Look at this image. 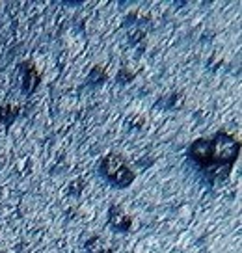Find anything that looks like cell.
<instances>
[{
	"label": "cell",
	"instance_id": "obj_1",
	"mask_svg": "<svg viewBox=\"0 0 242 253\" xmlns=\"http://www.w3.org/2000/svg\"><path fill=\"white\" fill-rule=\"evenodd\" d=\"M241 153V142L227 132L211 138H197L188 147V158L209 177V181L226 179Z\"/></svg>",
	"mask_w": 242,
	"mask_h": 253
},
{
	"label": "cell",
	"instance_id": "obj_2",
	"mask_svg": "<svg viewBox=\"0 0 242 253\" xmlns=\"http://www.w3.org/2000/svg\"><path fill=\"white\" fill-rule=\"evenodd\" d=\"M99 175L104 177L116 188H127L134 181L133 169L127 166L123 157L114 155V153H110V155L101 158V162H99Z\"/></svg>",
	"mask_w": 242,
	"mask_h": 253
},
{
	"label": "cell",
	"instance_id": "obj_3",
	"mask_svg": "<svg viewBox=\"0 0 242 253\" xmlns=\"http://www.w3.org/2000/svg\"><path fill=\"white\" fill-rule=\"evenodd\" d=\"M41 75L34 67V63H21V89L23 93H34L39 87Z\"/></svg>",
	"mask_w": 242,
	"mask_h": 253
},
{
	"label": "cell",
	"instance_id": "obj_4",
	"mask_svg": "<svg viewBox=\"0 0 242 253\" xmlns=\"http://www.w3.org/2000/svg\"><path fill=\"white\" fill-rule=\"evenodd\" d=\"M108 223L110 227L117 233H129L133 227V218L117 205H112L108 211Z\"/></svg>",
	"mask_w": 242,
	"mask_h": 253
},
{
	"label": "cell",
	"instance_id": "obj_5",
	"mask_svg": "<svg viewBox=\"0 0 242 253\" xmlns=\"http://www.w3.org/2000/svg\"><path fill=\"white\" fill-rule=\"evenodd\" d=\"M19 116V106H13V104H4L0 106V125L2 126H9Z\"/></svg>",
	"mask_w": 242,
	"mask_h": 253
},
{
	"label": "cell",
	"instance_id": "obj_6",
	"mask_svg": "<svg viewBox=\"0 0 242 253\" xmlns=\"http://www.w3.org/2000/svg\"><path fill=\"white\" fill-rule=\"evenodd\" d=\"M86 252L88 253H112V248H110L108 242L102 240L101 237H94L88 240Z\"/></svg>",
	"mask_w": 242,
	"mask_h": 253
}]
</instances>
